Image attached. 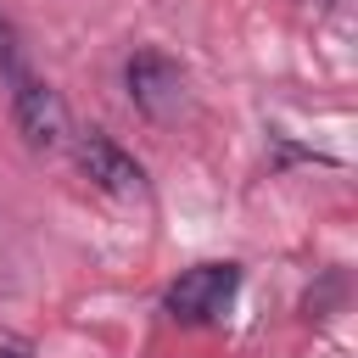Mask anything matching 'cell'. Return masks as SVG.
I'll return each mask as SVG.
<instances>
[{"instance_id":"5","label":"cell","mask_w":358,"mask_h":358,"mask_svg":"<svg viewBox=\"0 0 358 358\" xmlns=\"http://www.w3.org/2000/svg\"><path fill=\"white\" fill-rule=\"evenodd\" d=\"M17 62H22V45H17V28L0 17V73H11L17 78Z\"/></svg>"},{"instance_id":"2","label":"cell","mask_w":358,"mask_h":358,"mask_svg":"<svg viewBox=\"0 0 358 358\" xmlns=\"http://www.w3.org/2000/svg\"><path fill=\"white\" fill-rule=\"evenodd\" d=\"M123 84H129V101L145 112V117H173L179 106H185V73H179V62H168L162 50H140V56H129V67H123Z\"/></svg>"},{"instance_id":"1","label":"cell","mask_w":358,"mask_h":358,"mask_svg":"<svg viewBox=\"0 0 358 358\" xmlns=\"http://www.w3.org/2000/svg\"><path fill=\"white\" fill-rule=\"evenodd\" d=\"M235 285H241V268H235V263H196V268H185V274L168 285L162 308H168L179 324H213V319L235 302Z\"/></svg>"},{"instance_id":"6","label":"cell","mask_w":358,"mask_h":358,"mask_svg":"<svg viewBox=\"0 0 358 358\" xmlns=\"http://www.w3.org/2000/svg\"><path fill=\"white\" fill-rule=\"evenodd\" d=\"M0 358H28V347H11V341H6V347H0Z\"/></svg>"},{"instance_id":"3","label":"cell","mask_w":358,"mask_h":358,"mask_svg":"<svg viewBox=\"0 0 358 358\" xmlns=\"http://www.w3.org/2000/svg\"><path fill=\"white\" fill-rule=\"evenodd\" d=\"M11 117H17V134H22L34 151L62 145V134H67V106H62V95H56L50 84H39V78H17V90H11Z\"/></svg>"},{"instance_id":"4","label":"cell","mask_w":358,"mask_h":358,"mask_svg":"<svg viewBox=\"0 0 358 358\" xmlns=\"http://www.w3.org/2000/svg\"><path fill=\"white\" fill-rule=\"evenodd\" d=\"M78 168L90 173V185H95V190H106V196H117V201L145 196V168H140L123 145H112L106 134L78 140Z\"/></svg>"}]
</instances>
